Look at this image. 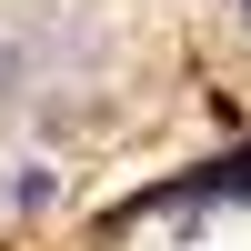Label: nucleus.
Instances as JSON below:
<instances>
[{
	"label": "nucleus",
	"mask_w": 251,
	"mask_h": 251,
	"mask_svg": "<svg viewBox=\"0 0 251 251\" xmlns=\"http://www.w3.org/2000/svg\"><path fill=\"white\" fill-rule=\"evenodd\" d=\"M241 10H251V0H241Z\"/></svg>",
	"instance_id": "f257e3e1"
}]
</instances>
